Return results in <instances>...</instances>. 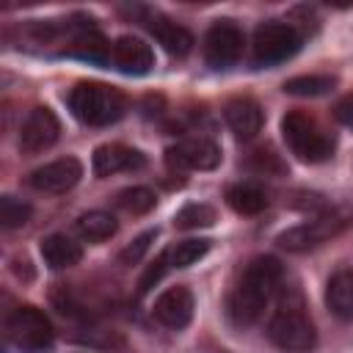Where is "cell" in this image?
I'll use <instances>...</instances> for the list:
<instances>
[{
    "instance_id": "cb8c5ba5",
    "label": "cell",
    "mask_w": 353,
    "mask_h": 353,
    "mask_svg": "<svg viewBox=\"0 0 353 353\" xmlns=\"http://www.w3.org/2000/svg\"><path fill=\"white\" fill-rule=\"evenodd\" d=\"M215 223V210L210 204H185L176 215H174V226L179 229H201V226H212Z\"/></svg>"
},
{
    "instance_id": "30bf717a",
    "label": "cell",
    "mask_w": 353,
    "mask_h": 353,
    "mask_svg": "<svg viewBox=\"0 0 353 353\" xmlns=\"http://www.w3.org/2000/svg\"><path fill=\"white\" fill-rule=\"evenodd\" d=\"M58 135H61V121H58V116H55L50 108L39 105V108H33V110L25 116V121H22V130H19V149L28 152V154H39V152L50 149V146L58 141Z\"/></svg>"
},
{
    "instance_id": "7402d4cb",
    "label": "cell",
    "mask_w": 353,
    "mask_h": 353,
    "mask_svg": "<svg viewBox=\"0 0 353 353\" xmlns=\"http://www.w3.org/2000/svg\"><path fill=\"white\" fill-rule=\"evenodd\" d=\"M336 85V77L331 74H301V77H290L284 83V91L292 97H323Z\"/></svg>"
},
{
    "instance_id": "44dd1931",
    "label": "cell",
    "mask_w": 353,
    "mask_h": 353,
    "mask_svg": "<svg viewBox=\"0 0 353 353\" xmlns=\"http://www.w3.org/2000/svg\"><path fill=\"white\" fill-rule=\"evenodd\" d=\"M207 251H210V240H204V237H188V240L174 243L165 251V259H168L171 268H190L201 256H207Z\"/></svg>"
},
{
    "instance_id": "5b68a950",
    "label": "cell",
    "mask_w": 353,
    "mask_h": 353,
    "mask_svg": "<svg viewBox=\"0 0 353 353\" xmlns=\"http://www.w3.org/2000/svg\"><path fill=\"white\" fill-rule=\"evenodd\" d=\"M6 331L8 339L25 353H44L52 347L55 339L47 314L36 306H17L6 320Z\"/></svg>"
},
{
    "instance_id": "d4e9b609",
    "label": "cell",
    "mask_w": 353,
    "mask_h": 353,
    "mask_svg": "<svg viewBox=\"0 0 353 353\" xmlns=\"http://www.w3.org/2000/svg\"><path fill=\"white\" fill-rule=\"evenodd\" d=\"M33 210L28 201L22 199H14V196H3L0 199V226L3 229H19L30 221Z\"/></svg>"
},
{
    "instance_id": "4316f807",
    "label": "cell",
    "mask_w": 353,
    "mask_h": 353,
    "mask_svg": "<svg viewBox=\"0 0 353 353\" xmlns=\"http://www.w3.org/2000/svg\"><path fill=\"white\" fill-rule=\"evenodd\" d=\"M168 268H171V265H168V259H165V251H163V254H160V256H157V259H154V262L146 268V273L141 276L138 292H141V295H146V292H149V290H152V287H154V284H157V281L165 276V270H168Z\"/></svg>"
},
{
    "instance_id": "6da1fadb",
    "label": "cell",
    "mask_w": 353,
    "mask_h": 353,
    "mask_svg": "<svg viewBox=\"0 0 353 353\" xmlns=\"http://www.w3.org/2000/svg\"><path fill=\"white\" fill-rule=\"evenodd\" d=\"M281 262L270 254L254 256L245 270L240 273L232 295H229V317L234 325H254L268 303L273 301L279 284H281Z\"/></svg>"
},
{
    "instance_id": "e0dca14e",
    "label": "cell",
    "mask_w": 353,
    "mask_h": 353,
    "mask_svg": "<svg viewBox=\"0 0 353 353\" xmlns=\"http://www.w3.org/2000/svg\"><path fill=\"white\" fill-rule=\"evenodd\" d=\"M39 251H41L44 265L52 268V270L72 268V265H77V262L83 259L80 243H74V240L66 237V234H50V237H44L41 245H39Z\"/></svg>"
},
{
    "instance_id": "83f0119b",
    "label": "cell",
    "mask_w": 353,
    "mask_h": 353,
    "mask_svg": "<svg viewBox=\"0 0 353 353\" xmlns=\"http://www.w3.org/2000/svg\"><path fill=\"white\" fill-rule=\"evenodd\" d=\"M334 116H336V121H339V124L353 127V94L342 97V99L334 105Z\"/></svg>"
},
{
    "instance_id": "7c38bea8",
    "label": "cell",
    "mask_w": 353,
    "mask_h": 353,
    "mask_svg": "<svg viewBox=\"0 0 353 353\" xmlns=\"http://www.w3.org/2000/svg\"><path fill=\"white\" fill-rule=\"evenodd\" d=\"M193 309H196V301H193V292L185 287V284H176V287H168L163 290L157 298H154V306H152V317L171 328V331H179L185 328L190 320H193Z\"/></svg>"
},
{
    "instance_id": "8fae6325",
    "label": "cell",
    "mask_w": 353,
    "mask_h": 353,
    "mask_svg": "<svg viewBox=\"0 0 353 353\" xmlns=\"http://www.w3.org/2000/svg\"><path fill=\"white\" fill-rule=\"evenodd\" d=\"M80 176H83V163H80L77 157H58V160H52V163H44L41 168H36V171L28 176V182H30V188L39 190V193H52V196H58V193L72 190V188L80 182Z\"/></svg>"
},
{
    "instance_id": "7a4b0ae2",
    "label": "cell",
    "mask_w": 353,
    "mask_h": 353,
    "mask_svg": "<svg viewBox=\"0 0 353 353\" xmlns=\"http://www.w3.org/2000/svg\"><path fill=\"white\" fill-rule=\"evenodd\" d=\"M69 110L88 127H108L127 113V97L108 83H77L69 94Z\"/></svg>"
},
{
    "instance_id": "5bb4252c",
    "label": "cell",
    "mask_w": 353,
    "mask_h": 353,
    "mask_svg": "<svg viewBox=\"0 0 353 353\" xmlns=\"http://www.w3.org/2000/svg\"><path fill=\"white\" fill-rule=\"evenodd\" d=\"M146 165V157L138 149H130L124 143H102L94 149L91 168L97 176H110L119 171H138Z\"/></svg>"
},
{
    "instance_id": "ba28073f",
    "label": "cell",
    "mask_w": 353,
    "mask_h": 353,
    "mask_svg": "<svg viewBox=\"0 0 353 353\" xmlns=\"http://www.w3.org/2000/svg\"><path fill=\"white\" fill-rule=\"evenodd\" d=\"M221 146L204 135L182 138L165 149V163L174 171H212L221 165Z\"/></svg>"
},
{
    "instance_id": "2e32d148",
    "label": "cell",
    "mask_w": 353,
    "mask_h": 353,
    "mask_svg": "<svg viewBox=\"0 0 353 353\" xmlns=\"http://www.w3.org/2000/svg\"><path fill=\"white\" fill-rule=\"evenodd\" d=\"M143 25H146L149 33L163 44V50H165L168 55L185 58V55L193 50V36H190V30H185V28L176 25V22H171V19L160 17V14H152V17H146Z\"/></svg>"
},
{
    "instance_id": "603a6c76",
    "label": "cell",
    "mask_w": 353,
    "mask_h": 353,
    "mask_svg": "<svg viewBox=\"0 0 353 353\" xmlns=\"http://www.w3.org/2000/svg\"><path fill=\"white\" fill-rule=\"evenodd\" d=\"M154 204H157L154 190H149L143 185H132V188H124V190L116 193V207L124 210V212H130V215H143Z\"/></svg>"
},
{
    "instance_id": "4fadbf2b",
    "label": "cell",
    "mask_w": 353,
    "mask_h": 353,
    "mask_svg": "<svg viewBox=\"0 0 353 353\" xmlns=\"http://www.w3.org/2000/svg\"><path fill=\"white\" fill-rule=\"evenodd\" d=\"M110 63L124 74H146L154 66V52L138 36H119L110 44Z\"/></svg>"
},
{
    "instance_id": "52a82bcc",
    "label": "cell",
    "mask_w": 353,
    "mask_h": 353,
    "mask_svg": "<svg viewBox=\"0 0 353 353\" xmlns=\"http://www.w3.org/2000/svg\"><path fill=\"white\" fill-rule=\"evenodd\" d=\"M245 36L234 19H215L204 36V61L212 69H229L240 61Z\"/></svg>"
},
{
    "instance_id": "9a60e30c",
    "label": "cell",
    "mask_w": 353,
    "mask_h": 353,
    "mask_svg": "<svg viewBox=\"0 0 353 353\" xmlns=\"http://www.w3.org/2000/svg\"><path fill=\"white\" fill-rule=\"evenodd\" d=\"M223 119H226L229 130H232L237 138H243V141L254 138V135L262 130V124H265L262 105H259L256 99H251V97H232V99L223 105Z\"/></svg>"
},
{
    "instance_id": "9c48e42d",
    "label": "cell",
    "mask_w": 353,
    "mask_h": 353,
    "mask_svg": "<svg viewBox=\"0 0 353 353\" xmlns=\"http://www.w3.org/2000/svg\"><path fill=\"white\" fill-rule=\"evenodd\" d=\"M342 226H345L342 218H336V215H320V218H312V221H306V223H298V226L281 232V234L276 237V243H279L281 248H287V251L301 254V251H309V248L325 243L328 237L339 234Z\"/></svg>"
},
{
    "instance_id": "d6986e66",
    "label": "cell",
    "mask_w": 353,
    "mask_h": 353,
    "mask_svg": "<svg viewBox=\"0 0 353 353\" xmlns=\"http://www.w3.org/2000/svg\"><path fill=\"white\" fill-rule=\"evenodd\" d=\"M226 204L237 215H259L268 207V196L254 182H237V185H232L226 190Z\"/></svg>"
},
{
    "instance_id": "8992f818",
    "label": "cell",
    "mask_w": 353,
    "mask_h": 353,
    "mask_svg": "<svg viewBox=\"0 0 353 353\" xmlns=\"http://www.w3.org/2000/svg\"><path fill=\"white\" fill-rule=\"evenodd\" d=\"M298 47H301V33L290 22H279V19L262 22L254 30V41H251L256 66L281 63V61L292 58L298 52Z\"/></svg>"
},
{
    "instance_id": "277c9868",
    "label": "cell",
    "mask_w": 353,
    "mask_h": 353,
    "mask_svg": "<svg viewBox=\"0 0 353 353\" xmlns=\"http://www.w3.org/2000/svg\"><path fill=\"white\" fill-rule=\"evenodd\" d=\"M268 339L279 347V350H287V353H306L314 347L317 342V331H314V323L312 317L303 312L301 303H281L270 323H268Z\"/></svg>"
},
{
    "instance_id": "ac0fdd59",
    "label": "cell",
    "mask_w": 353,
    "mask_h": 353,
    "mask_svg": "<svg viewBox=\"0 0 353 353\" xmlns=\"http://www.w3.org/2000/svg\"><path fill=\"white\" fill-rule=\"evenodd\" d=\"M325 303L339 320H353V268L336 270L325 287Z\"/></svg>"
},
{
    "instance_id": "ffe728a7",
    "label": "cell",
    "mask_w": 353,
    "mask_h": 353,
    "mask_svg": "<svg viewBox=\"0 0 353 353\" xmlns=\"http://www.w3.org/2000/svg\"><path fill=\"white\" fill-rule=\"evenodd\" d=\"M74 229H77V234H80L83 240H88V243H102V240H108V237L116 234L119 223H116V218H113L110 212L91 210V212H83V215L74 221Z\"/></svg>"
},
{
    "instance_id": "3957f363",
    "label": "cell",
    "mask_w": 353,
    "mask_h": 353,
    "mask_svg": "<svg viewBox=\"0 0 353 353\" xmlns=\"http://www.w3.org/2000/svg\"><path fill=\"white\" fill-rule=\"evenodd\" d=\"M281 135L290 152L303 163H325L334 154V138L301 110H290L281 119Z\"/></svg>"
},
{
    "instance_id": "484cf974",
    "label": "cell",
    "mask_w": 353,
    "mask_h": 353,
    "mask_svg": "<svg viewBox=\"0 0 353 353\" xmlns=\"http://www.w3.org/2000/svg\"><path fill=\"white\" fill-rule=\"evenodd\" d=\"M154 237H157V229L143 232L141 237H135V240L121 251V256H119V259H121L124 265H135V262H141V259H143V254L149 251V245H152V240H154Z\"/></svg>"
}]
</instances>
